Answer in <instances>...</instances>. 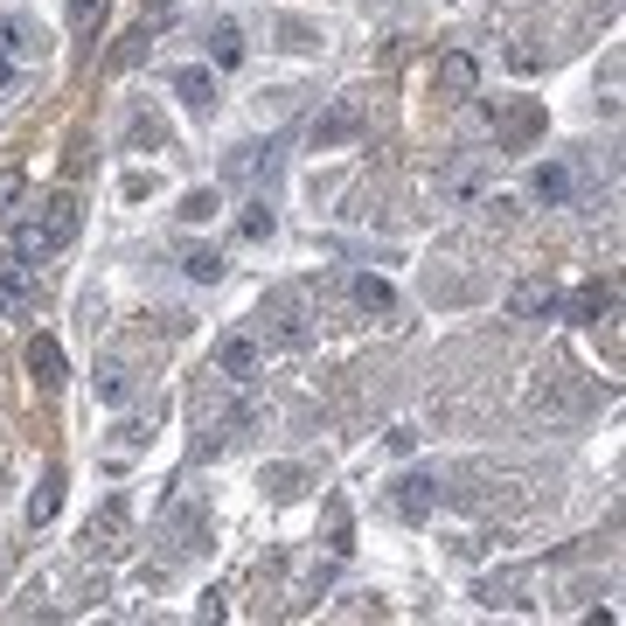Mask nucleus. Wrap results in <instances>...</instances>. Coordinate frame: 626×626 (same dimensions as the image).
Wrapping results in <instances>:
<instances>
[{"instance_id": "f257e3e1", "label": "nucleus", "mask_w": 626, "mask_h": 626, "mask_svg": "<svg viewBox=\"0 0 626 626\" xmlns=\"http://www.w3.org/2000/svg\"><path fill=\"white\" fill-rule=\"evenodd\" d=\"M77 230H84V209H77V195H49V209H42V216H36V223H21L14 258H21V265H36V258H49V251L77 244Z\"/></svg>"}, {"instance_id": "f03ea898", "label": "nucleus", "mask_w": 626, "mask_h": 626, "mask_svg": "<svg viewBox=\"0 0 626 626\" xmlns=\"http://www.w3.org/2000/svg\"><path fill=\"white\" fill-rule=\"evenodd\" d=\"M362 133V98H334L321 119H313V153H327V147H342V140H355Z\"/></svg>"}, {"instance_id": "7ed1b4c3", "label": "nucleus", "mask_w": 626, "mask_h": 626, "mask_svg": "<svg viewBox=\"0 0 626 626\" xmlns=\"http://www.w3.org/2000/svg\"><path fill=\"white\" fill-rule=\"evenodd\" d=\"M432 84H438V98H474V91H481V63L466 57V49H453V57H438V77H432Z\"/></svg>"}, {"instance_id": "20e7f679", "label": "nucleus", "mask_w": 626, "mask_h": 626, "mask_svg": "<svg viewBox=\"0 0 626 626\" xmlns=\"http://www.w3.org/2000/svg\"><path fill=\"white\" fill-rule=\"evenodd\" d=\"M36 300V265H21V258H0V321L21 313Z\"/></svg>"}, {"instance_id": "39448f33", "label": "nucleus", "mask_w": 626, "mask_h": 626, "mask_svg": "<svg viewBox=\"0 0 626 626\" xmlns=\"http://www.w3.org/2000/svg\"><path fill=\"white\" fill-rule=\"evenodd\" d=\"M216 370L230 383H251L258 376V342H251V334H216Z\"/></svg>"}, {"instance_id": "423d86ee", "label": "nucleus", "mask_w": 626, "mask_h": 626, "mask_svg": "<svg viewBox=\"0 0 626 626\" xmlns=\"http://www.w3.org/2000/svg\"><path fill=\"white\" fill-rule=\"evenodd\" d=\"M536 133H543V104L522 98V104H508V112H502V153H522Z\"/></svg>"}, {"instance_id": "0eeeda50", "label": "nucleus", "mask_w": 626, "mask_h": 626, "mask_svg": "<svg viewBox=\"0 0 626 626\" xmlns=\"http://www.w3.org/2000/svg\"><path fill=\"white\" fill-rule=\"evenodd\" d=\"M29 376H36L42 390H63V383H70V362H63V349L49 342V334H36V342H29Z\"/></svg>"}, {"instance_id": "6e6552de", "label": "nucleus", "mask_w": 626, "mask_h": 626, "mask_svg": "<svg viewBox=\"0 0 626 626\" xmlns=\"http://www.w3.org/2000/svg\"><path fill=\"white\" fill-rule=\"evenodd\" d=\"M174 98L189 104V112H209V104H216V70H209V63L174 70Z\"/></svg>"}, {"instance_id": "1a4fd4ad", "label": "nucleus", "mask_w": 626, "mask_h": 626, "mask_svg": "<svg viewBox=\"0 0 626 626\" xmlns=\"http://www.w3.org/2000/svg\"><path fill=\"white\" fill-rule=\"evenodd\" d=\"M529 195H536L543 209H564V202H571V168H564V161H543V168L529 174Z\"/></svg>"}, {"instance_id": "9d476101", "label": "nucleus", "mask_w": 626, "mask_h": 626, "mask_svg": "<svg viewBox=\"0 0 626 626\" xmlns=\"http://www.w3.org/2000/svg\"><path fill=\"white\" fill-rule=\"evenodd\" d=\"M349 293H355L362 313H397V293H390V279H376V272H355Z\"/></svg>"}, {"instance_id": "9b49d317", "label": "nucleus", "mask_w": 626, "mask_h": 626, "mask_svg": "<svg viewBox=\"0 0 626 626\" xmlns=\"http://www.w3.org/2000/svg\"><path fill=\"white\" fill-rule=\"evenodd\" d=\"M209 63H216V70L244 63V29H238V21H216V29H209Z\"/></svg>"}, {"instance_id": "f8f14e48", "label": "nucleus", "mask_w": 626, "mask_h": 626, "mask_svg": "<svg viewBox=\"0 0 626 626\" xmlns=\"http://www.w3.org/2000/svg\"><path fill=\"white\" fill-rule=\"evenodd\" d=\"M57 508H63V466H49V474H42V487L29 494V522L42 529V522H57Z\"/></svg>"}, {"instance_id": "ddd939ff", "label": "nucleus", "mask_w": 626, "mask_h": 626, "mask_svg": "<svg viewBox=\"0 0 626 626\" xmlns=\"http://www.w3.org/2000/svg\"><path fill=\"white\" fill-rule=\"evenodd\" d=\"M42 36H36V21H21V14H0V57H36Z\"/></svg>"}, {"instance_id": "4468645a", "label": "nucleus", "mask_w": 626, "mask_h": 626, "mask_svg": "<svg viewBox=\"0 0 626 626\" xmlns=\"http://www.w3.org/2000/svg\"><path fill=\"white\" fill-rule=\"evenodd\" d=\"M181 272H189L195 285H216V279H223V251H209V244H189V251H181Z\"/></svg>"}, {"instance_id": "2eb2a0df", "label": "nucleus", "mask_w": 626, "mask_h": 626, "mask_svg": "<svg viewBox=\"0 0 626 626\" xmlns=\"http://www.w3.org/2000/svg\"><path fill=\"white\" fill-rule=\"evenodd\" d=\"M508 306L522 313V321H529V313H551V306H557V293H551V285H543V279H522L515 293H508Z\"/></svg>"}, {"instance_id": "dca6fc26", "label": "nucleus", "mask_w": 626, "mask_h": 626, "mask_svg": "<svg viewBox=\"0 0 626 626\" xmlns=\"http://www.w3.org/2000/svg\"><path fill=\"white\" fill-rule=\"evenodd\" d=\"M216 209H223V195H216V189H189V195H181V209H174V216H181V223H209Z\"/></svg>"}, {"instance_id": "f3484780", "label": "nucleus", "mask_w": 626, "mask_h": 626, "mask_svg": "<svg viewBox=\"0 0 626 626\" xmlns=\"http://www.w3.org/2000/svg\"><path fill=\"white\" fill-rule=\"evenodd\" d=\"M397 487H404V494H397V515H411V522L438 502V487H432V481H397Z\"/></svg>"}, {"instance_id": "a211bd4d", "label": "nucleus", "mask_w": 626, "mask_h": 626, "mask_svg": "<svg viewBox=\"0 0 626 626\" xmlns=\"http://www.w3.org/2000/svg\"><path fill=\"white\" fill-rule=\"evenodd\" d=\"M571 313H578V321H598V313H613V285H585V293L571 300Z\"/></svg>"}, {"instance_id": "6ab92c4d", "label": "nucleus", "mask_w": 626, "mask_h": 626, "mask_svg": "<svg viewBox=\"0 0 626 626\" xmlns=\"http://www.w3.org/2000/svg\"><path fill=\"white\" fill-rule=\"evenodd\" d=\"M98 21H104V0H70V29L77 36H91Z\"/></svg>"}, {"instance_id": "aec40b11", "label": "nucleus", "mask_w": 626, "mask_h": 626, "mask_svg": "<svg viewBox=\"0 0 626 626\" xmlns=\"http://www.w3.org/2000/svg\"><path fill=\"white\" fill-rule=\"evenodd\" d=\"M238 230H244V238H251V244H258V238H272V209H265V202H251Z\"/></svg>"}, {"instance_id": "412c9836", "label": "nucleus", "mask_w": 626, "mask_h": 626, "mask_svg": "<svg viewBox=\"0 0 626 626\" xmlns=\"http://www.w3.org/2000/svg\"><path fill=\"white\" fill-rule=\"evenodd\" d=\"M98 397L104 404H125V376L119 370H98Z\"/></svg>"}, {"instance_id": "4be33fe9", "label": "nucleus", "mask_w": 626, "mask_h": 626, "mask_svg": "<svg viewBox=\"0 0 626 626\" xmlns=\"http://www.w3.org/2000/svg\"><path fill=\"white\" fill-rule=\"evenodd\" d=\"M14 202H21V168H8V174H0V216H8Z\"/></svg>"}, {"instance_id": "5701e85b", "label": "nucleus", "mask_w": 626, "mask_h": 626, "mask_svg": "<svg viewBox=\"0 0 626 626\" xmlns=\"http://www.w3.org/2000/svg\"><path fill=\"white\" fill-rule=\"evenodd\" d=\"M14 84V57H0V91H8Z\"/></svg>"}, {"instance_id": "b1692460", "label": "nucleus", "mask_w": 626, "mask_h": 626, "mask_svg": "<svg viewBox=\"0 0 626 626\" xmlns=\"http://www.w3.org/2000/svg\"><path fill=\"white\" fill-rule=\"evenodd\" d=\"M147 8H153V14H174V0H147Z\"/></svg>"}]
</instances>
